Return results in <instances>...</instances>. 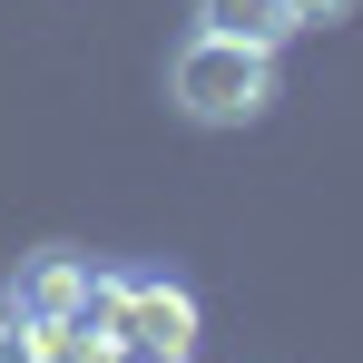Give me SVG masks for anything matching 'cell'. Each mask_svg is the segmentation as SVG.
I'll return each mask as SVG.
<instances>
[{"label": "cell", "instance_id": "6da1fadb", "mask_svg": "<svg viewBox=\"0 0 363 363\" xmlns=\"http://www.w3.org/2000/svg\"><path fill=\"white\" fill-rule=\"evenodd\" d=\"M167 99H177V118H196V128H255L275 108V50H245V40L196 30L177 60H167Z\"/></svg>", "mask_w": 363, "mask_h": 363}, {"label": "cell", "instance_id": "7a4b0ae2", "mask_svg": "<svg viewBox=\"0 0 363 363\" xmlns=\"http://www.w3.org/2000/svg\"><path fill=\"white\" fill-rule=\"evenodd\" d=\"M79 314L108 324L118 354H138V363H186L196 354V295H186L177 275H89V304Z\"/></svg>", "mask_w": 363, "mask_h": 363}, {"label": "cell", "instance_id": "3957f363", "mask_svg": "<svg viewBox=\"0 0 363 363\" xmlns=\"http://www.w3.org/2000/svg\"><path fill=\"white\" fill-rule=\"evenodd\" d=\"M10 304L20 314H40V324H79V304H89V255H30L20 265V285H10Z\"/></svg>", "mask_w": 363, "mask_h": 363}, {"label": "cell", "instance_id": "277c9868", "mask_svg": "<svg viewBox=\"0 0 363 363\" xmlns=\"http://www.w3.org/2000/svg\"><path fill=\"white\" fill-rule=\"evenodd\" d=\"M196 30L245 40V50H285V40H295V10H285V0H196Z\"/></svg>", "mask_w": 363, "mask_h": 363}, {"label": "cell", "instance_id": "5b68a950", "mask_svg": "<svg viewBox=\"0 0 363 363\" xmlns=\"http://www.w3.org/2000/svg\"><path fill=\"white\" fill-rule=\"evenodd\" d=\"M295 10V30H334V20H354V0H285Z\"/></svg>", "mask_w": 363, "mask_h": 363}, {"label": "cell", "instance_id": "8992f818", "mask_svg": "<svg viewBox=\"0 0 363 363\" xmlns=\"http://www.w3.org/2000/svg\"><path fill=\"white\" fill-rule=\"evenodd\" d=\"M0 363H30V354H20V344H10V304H0Z\"/></svg>", "mask_w": 363, "mask_h": 363}]
</instances>
